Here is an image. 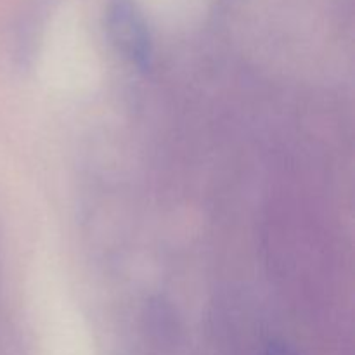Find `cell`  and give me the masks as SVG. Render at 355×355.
Here are the masks:
<instances>
[{
    "label": "cell",
    "mask_w": 355,
    "mask_h": 355,
    "mask_svg": "<svg viewBox=\"0 0 355 355\" xmlns=\"http://www.w3.org/2000/svg\"><path fill=\"white\" fill-rule=\"evenodd\" d=\"M106 23L118 51L137 68H149L153 58L151 35L135 3L132 0H111Z\"/></svg>",
    "instance_id": "obj_1"
},
{
    "label": "cell",
    "mask_w": 355,
    "mask_h": 355,
    "mask_svg": "<svg viewBox=\"0 0 355 355\" xmlns=\"http://www.w3.org/2000/svg\"><path fill=\"white\" fill-rule=\"evenodd\" d=\"M267 355H297V354L284 345H270L269 350H267Z\"/></svg>",
    "instance_id": "obj_2"
}]
</instances>
